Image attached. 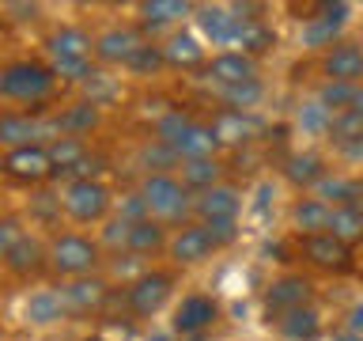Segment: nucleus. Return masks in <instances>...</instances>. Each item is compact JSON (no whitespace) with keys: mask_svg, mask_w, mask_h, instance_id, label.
Wrapping results in <instances>:
<instances>
[{"mask_svg":"<svg viewBox=\"0 0 363 341\" xmlns=\"http://www.w3.org/2000/svg\"><path fill=\"white\" fill-rule=\"evenodd\" d=\"M61 80L50 68V61L38 57H11L0 65V102L4 110H34L50 114V99L57 95Z\"/></svg>","mask_w":363,"mask_h":341,"instance_id":"f257e3e1","label":"nucleus"},{"mask_svg":"<svg viewBox=\"0 0 363 341\" xmlns=\"http://www.w3.org/2000/svg\"><path fill=\"white\" fill-rule=\"evenodd\" d=\"M45 57L61 84H87L95 76V38L79 23H61L45 34Z\"/></svg>","mask_w":363,"mask_h":341,"instance_id":"f03ea898","label":"nucleus"},{"mask_svg":"<svg viewBox=\"0 0 363 341\" xmlns=\"http://www.w3.org/2000/svg\"><path fill=\"white\" fill-rule=\"evenodd\" d=\"M102 266V243L84 232H53L50 250H45V269L57 281H76V277H95Z\"/></svg>","mask_w":363,"mask_h":341,"instance_id":"7ed1b4c3","label":"nucleus"},{"mask_svg":"<svg viewBox=\"0 0 363 341\" xmlns=\"http://www.w3.org/2000/svg\"><path fill=\"white\" fill-rule=\"evenodd\" d=\"M140 197L155 224H186L193 216V193L170 170L167 175H147L140 182Z\"/></svg>","mask_w":363,"mask_h":341,"instance_id":"20e7f679","label":"nucleus"},{"mask_svg":"<svg viewBox=\"0 0 363 341\" xmlns=\"http://www.w3.org/2000/svg\"><path fill=\"white\" fill-rule=\"evenodd\" d=\"M61 209L72 224H102L113 209V190L102 178H76L65 182L61 190Z\"/></svg>","mask_w":363,"mask_h":341,"instance_id":"39448f33","label":"nucleus"},{"mask_svg":"<svg viewBox=\"0 0 363 341\" xmlns=\"http://www.w3.org/2000/svg\"><path fill=\"white\" fill-rule=\"evenodd\" d=\"M57 121L53 114H34V110H0V156L16 152L27 144H53L57 141Z\"/></svg>","mask_w":363,"mask_h":341,"instance_id":"423d86ee","label":"nucleus"},{"mask_svg":"<svg viewBox=\"0 0 363 341\" xmlns=\"http://www.w3.org/2000/svg\"><path fill=\"white\" fill-rule=\"evenodd\" d=\"M0 175L16 186H30L38 190L42 182L53 178V159H50V148L45 144H27V148H16V152H4L0 156Z\"/></svg>","mask_w":363,"mask_h":341,"instance_id":"0eeeda50","label":"nucleus"},{"mask_svg":"<svg viewBox=\"0 0 363 341\" xmlns=\"http://www.w3.org/2000/svg\"><path fill=\"white\" fill-rule=\"evenodd\" d=\"M170 292H174V273L144 269L140 277H133L129 288H125V307H129L136 318H152L155 311H163V303L170 300Z\"/></svg>","mask_w":363,"mask_h":341,"instance_id":"6e6552de","label":"nucleus"},{"mask_svg":"<svg viewBox=\"0 0 363 341\" xmlns=\"http://www.w3.org/2000/svg\"><path fill=\"white\" fill-rule=\"evenodd\" d=\"M348 11H352V4H340V0L337 4H318L314 16L303 19V45L306 50H333L340 42L337 34L348 23Z\"/></svg>","mask_w":363,"mask_h":341,"instance_id":"1a4fd4ad","label":"nucleus"},{"mask_svg":"<svg viewBox=\"0 0 363 341\" xmlns=\"http://www.w3.org/2000/svg\"><path fill=\"white\" fill-rule=\"evenodd\" d=\"M61 300L68 307V315L76 318H87V315H99L110 300V281L106 277H76V281H61Z\"/></svg>","mask_w":363,"mask_h":341,"instance_id":"9d476101","label":"nucleus"},{"mask_svg":"<svg viewBox=\"0 0 363 341\" xmlns=\"http://www.w3.org/2000/svg\"><path fill=\"white\" fill-rule=\"evenodd\" d=\"M144 45H147L144 31L121 23V27H110V31H102L95 38V61L99 65H129Z\"/></svg>","mask_w":363,"mask_h":341,"instance_id":"9b49d317","label":"nucleus"},{"mask_svg":"<svg viewBox=\"0 0 363 341\" xmlns=\"http://www.w3.org/2000/svg\"><path fill=\"white\" fill-rule=\"evenodd\" d=\"M311 300H314L311 277H303V273H288V277H280V281L269 284L265 311H269V318H280L288 311H299V307H311Z\"/></svg>","mask_w":363,"mask_h":341,"instance_id":"f8f14e48","label":"nucleus"},{"mask_svg":"<svg viewBox=\"0 0 363 341\" xmlns=\"http://www.w3.org/2000/svg\"><path fill=\"white\" fill-rule=\"evenodd\" d=\"M204 80L216 87H238V84H250V80H261L257 76V61L254 57H246V53H238V50H220L212 57L208 65L201 68Z\"/></svg>","mask_w":363,"mask_h":341,"instance_id":"ddd939ff","label":"nucleus"},{"mask_svg":"<svg viewBox=\"0 0 363 341\" xmlns=\"http://www.w3.org/2000/svg\"><path fill=\"white\" fill-rule=\"evenodd\" d=\"M238 212H242V193L235 186H223V182L193 197V216L201 224H235Z\"/></svg>","mask_w":363,"mask_h":341,"instance_id":"4468645a","label":"nucleus"},{"mask_svg":"<svg viewBox=\"0 0 363 341\" xmlns=\"http://www.w3.org/2000/svg\"><path fill=\"white\" fill-rule=\"evenodd\" d=\"M167 250L174 258V266H197V261L212 258L220 250V243H216L208 224H186V227H178V235L170 239Z\"/></svg>","mask_w":363,"mask_h":341,"instance_id":"2eb2a0df","label":"nucleus"},{"mask_svg":"<svg viewBox=\"0 0 363 341\" xmlns=\"http://www.w3.org/2000/svg\"><path fill=\"white\" fill-rule=\"evenodd\" d=\"M45 250H50V239L27 232L16 247L8 250V258L0 261V266H4L16 281H30V277H38V273L45 269Z\"/></svg>","mask_w":363,"mask_h":341,"instance_id":"dca6fc26","label":"nucleus"},{"mask_svg":"<svg viewBox=\"0 0 363 341\" xmlns=\"http://www.w3.org/2000/svg\"><path fill=\"white\" fill-rule=\"evenodd\" d=\"M322 72L333 84H363V45L359 42H337L333 50H325L322 57Z\"/></svg>","mask_w":363,"mask_h":341,"instance_id":"f3484780","label":"nucleus"},{"mask_svg":"<svg viewBox=\"0 0 363 341\" xmlns=\"http://www.w3.org/2000/svg\"><path fill=\"white\" fill-rule=\"evenodd\" d=\"M242 23L246 19L235 16V8H223V4H201L197 8V27L212 45H235Z\"/></svg>","mask_w":363,"mask_h":341,"instance_id":"a211bd4d","label":"nucleus"},{"mask_svg":"<svg viewBox=\"0 0 363 341\" xmlns=\"http://www.w3.org/2000/svg\"><path fill=\"white\" fill-rule=\"evenodd\" d=\"M216 318H220V303L212 300V296H186V300L178 303V311H174V334L182 337H197L204 334Z\"/></svg>","mask_w":363,"mask_h":341,"instance_id":"6ab92c4d","label":"nucleus"},{"mask_svg":"<svg viewBox=\"0 0 363 341\" xmlns=\"http://www.w3.org/2000/svg\"><path fill=\"white\" fill-rule=\"evenodd\" d=\"M303 258L311 261V266L318 269H329V273H345L352 266V247H345L340 239L333 235H311V239H303Z\"/></svg>","mask_w":363,"mask_h":341,"instance_id":"aec40b11","label":"nucleus"},{"mask_svg":"<svg viewBox=\"0 0 363 341\" xmlns=\"http://www.w3.org/2000/svg\"><path fill=\"white\" fill-rule=\"evenodd\" d=\"M208 125H212L216 144L220 148H238V144L254 141L257 129H261V121L254 118V114H242V110H220Z\"/></svg>","mask_w":363,"mask_h":341,"instance_id":"412c9836","label":"nucleus"},{"mask_svg":"<svg viewBox=\"0 0 363 341\" xmlns=\"http://www.w3.org/2000/svg\"><path fill=\"white\" fill-rule=\"evenodd\" d=\"M53 121H57V133L61 136H79V141H87V136L102 125V110L95 102L79 99V102H68L65 110H57Z\"/></svg>","mask_w":363,"mask_h":341,"instance_id":"4be33fe9","label":"nucleus"},{"mask_svg":"<svg viewBox=\"0 0 363 341\" xmlns=\"http://www.w3.org/2000/svg\"><path fill=\"white\" fill-rule=\"evenodd\" d=\"M163 57H167V68H182V72H193V68H204L208 65V53L197 34L189 31H174L170 38L163 42Z\"/></svg>","mask_w":363,"mask_h":341,"instance_id":"5701e85b","label":"nucleus"},{"mask_svg":"<svg viewBox=\"0 0 363 341\" xmlns=\"http://www.w3.org/2000/svg\"><path fill=\"white\" fill-rule=\"evenodd\" d=\"M23 315H27L30 326H42V330L65 323V318H68V307H65V300H61V288H34V292L27 296V303H23Z\"/></svg>","mask_w":363,"mask_h":341,"instance_id":"b1692460","label":"nucleus"},{"mask_svg":"<svg viewBox=\"0 0 363 341\" xmlns=\"http://www.w3.org/2000/svg\"><path fill=\"white\" fill-rule=\"evenodd\" d=\"M291 224H295V232H299L303 239L325 235L329 224H333V209H329L322 197H299L291 205Z\"/></svg>","mask_w":363,"mask_h":341,"instance_id":"393cba45","label":"nucleus"},{"mask_svg":"<svg viewBox=\"0 0 363 341\" xmlns=\"http://www.w3.org/2000/svg\"><path fill=\"white\" fill-rule=\"evenodd\" d=\"M325 175H329L325 159L318 152H295V156H288V163H284V178L299 190H314Z\"/></svg>","mask_w":363,"mask_h":341,"instance_id":"a878e982","label":"nucleus"},{"mask_svg":"<svg viewBox=\"0 0 363 341\" xmlns=\"http://www.w3.org/2000/svg\"><path fill=\"white\" fill-rule=\"evenodd\" d=\"M45 148H50V159H53V178H65V182L91 156V144L79 141V136H57V141L45 144Z\"/></svg>","mask_w":363,"mask_h":341,"instance_id":"bb28decb","label":"nucleus"},{"mask_svg":"<svg viewBox=\"0 0 363 341\" xmlns=\"http://www.w3.org/2000/svg\"><path fill=\"white\" fill-rule=\"evenodd\" d=\"M216 133L208 121H193L186 133H182V141L174 144V156L182 159V163H189V159H212L216 156Z\"/></svg>","mask_w":363,"mask_h":341,"instance_id":"cd10ccee","label":"nucleus"},{"mask_svg":"<svg viewBox=\"0 0 363 341\" xmlns=\"http://www.w3.org/2000/svg\"><path fill=\"white\" fill-rule=\"evenodd\" d=\"M314 197H322L329 209H348V205L363 201V186L356 178H340V175H325L314 186Z\"/></svg>","mask_w":363,"mask_h":341,"instance_id":"c85d7f7f","label":"nucleus"},{"mask_svg":"<svg viewBox=\"0 0 363 341\" xmlns=\"http://www.w3.org/2000/svg\"><path fill=\"white\" fill-rule=\"evenodd\" d=\"M140 11V23L144 27H167V23H182L186 16H197V8L186 4V0H147V4L136 8Z\"/></svg>","mask_w":363,"mask_h":341,"instance_id":"c756f323","label":"nucleus"},{"mask_svg":"<svg viewBox=\"0 0 363 341\" xmlns=\"http://www.w3.org/2000/svg\"><path fill=\"white\" fill-rule=\"evenodd\" d=\"M277 330H280V337H288V341H314L322 334V318H318L314 307H299V311L280 315Z\"/></svg>","mask_w":363,"mask_h":341,"instance_id":"7c9ffc66","label":"nucleus"},{"mask_svg":"<svg viewBox=\"0 0 363 341\" xmlns=\"http://www.w3.org/2000/svg\"><path fill=\"white\" fill-rule=\"evenodd\" d=\"M220 178H223V167H220V159H189V163H182V186H186L193 197L204 190H212V186H220Z\"/></svg>","mask_w":363,"mask_h":341,"instance_id":"2f4dec72","label":"nucleus"},{"mask_svg":"<svg viewBox=\"0 0 363 341\" xmlns=\"http://www.w3.org/2000/svg\"><path fill=\"white\" fill-rule=\"evenodd\" d=\"M235 45H238V53H246V57H254V61H257L261 53H269L272 45H277V31H272L261 16H254V19L242 23V31H238V42H235Z\"/></svg>","mask_w":363,"mask_h":341,"instance_id":"473e14b6","label":"nucleus"},{"mask_svg":"<svg viewBox=\"0 0 363 341\" xmlns=\"http://www.w3.org/2000/svg\"><path fill=\"white\" fill-rule=\"evenodd\" d=\"M163 247H170V239H167V232H163V224H155V220H140V224H133L129 227V254H136V258H152V254H159Z\"/></svg>","mask_w":363,"mask_h":341,"instance_id":"72a5a7b5","label":"nucleus"},{"mask_svg":"<svg viewBox=\"0 0 363 341\" xmlns=\"http://www.w3.org/2000/svg\"><path fill=\"white\" fill-rule=\"evenodd\" d=\"M329 141L340 144L348 156L363 152V114H356V110L333 114V125H329Z\"/></svg>","mask_w":363,"mask_h":341,"instance_id":"f704fd0d","label":"nucleus"},{"mask_svg":"<svg viewBox=\"0 0 363 341\" xmlns=\"http://www.w3.org/2000/svg\"><path fill=\"white\" fill-rule=\"evenodd\" d=\"M189 125H193V118H189L186 110H182V107H170V110H163V114H159V118L152 121V141L174 148Z\"/></svg>","mask_w":363,"mask_h":341,"instance_id":"c9c22d12","label":"nucleus"},{"mask_svg":"<svg viewBox=\"0 0 363 341\" xmlns=\"http://www.w3.org/2000/svg\"><path fill=\"white\" fill-rule=\"evenodd\" d=\"M329 235L340 239L345 247H356V243H363V205L333 209V224H329Z\"/></svg>","mask_w":363,"mask_h":341,"instance_id":"e433bc0d","label":"nucleus"},{"mask_svg":"<svg viewBox=\"0 0 363 341\" xmlns=\"http://www.w3.org/2000/svg\"><path fill=\"white\" fill-rule=\"evenodd\" d=\"M220 99H223V110L250 114L261 99H265V84H261V80H250V84H238V87H223Z\"/></svg>","mask_w":363,"mask_h":341,"instance_id":"4c0bfd02","label":"nucleus"},{"mask_svg":"<svg viewBox=\"0 0 363 341\" xmlns=\"http://www.w3.org/2000/svg\"><path fill=\"white\" fill-rule=\"evenodd\" d=\"M352 99H356V87L352 84H333V80H325V84L318 87V102H322L329 114L352 110Z\"/></svg>","mask_w":363,"mask_h":341,"instance_id":"58836bf2","label":"nucleus"},{"mask_svg":"<svg viewBox=\"0 0 363 341\" xmlns=\"http://www.w3.org/2000/svg\"><path fill=\"white\" fill-rule=\"evenodd\" d=\"M295 121H299V129L303 133H314V136H329V125H333V114H329L325 107H322V102H303V107H299V118H295Z\"/></svg>","mask_w":363,"mask_h":341,"instance_id":"ea45409f","label":"nucleus"},{"mask_svg":"<svg viewBox=\"0 0 363 341\" xmlns=\"http://www.w3.org/2000/svg\"><path fill=\"white\" fill-rule=\"evenodd\" d=\"M125 68H129V72H133V76H155V72H163V68H167V57H163V45H152V42H147V45H144V50H140V53H136V57H133V61H129V65H125Z\"/></svg>","mask_w":363,"mask_h":341,"instance_id":"a19ab883","label":"nucleus"},{"mask_svg":"<svg viewBox=\"0 0 363 341\" xmlns=\"http://www.w3.org/2000/svg\"><path fill=\"white\" fill-rule=\"evenodd\" d=\"M27 235V227H23V220L16 212H0V261L8 258V250L19 243V239Z\"/></svg>","mask_w":363,"mask_h":341,"instance_id":"79ce46f5","label":"nucleus"},{"mask_svg":"<svg viewBox=\"0 0 363 341\" xmlns=\"http://www.w3.org/2000/svg\"><path fill=\"white\" fill-rule=\"evenodd\" d=\"M84 87H87V102H95V107H99V110H102V107H106V102H110L113 95H118V84H113V80H110V76H102V72H99V68H95V76H91V80H87V84H84Z\"/></svg>","mask_w":363,"mask_h":341,"instance_id":"37998d69","label":"nucleus"},{"mask_svg":"<svg viewBox=\"0 0 363 341\" xmlns=\"http://www.w3.org/2000/svg\"><path fill=\"white\" fill-rule=\"evenodd\" d=\"M129 220H121V216H118V220H110L106 224V239H102V243H106V247H129Z\"/></svg>","mask_w":363,"mask_h":341,"instance_id":"c03bdc74","label":"nucleus"},{"mask_svg":"<svg viewBox=\"0 0 363 341\" xmlns=\"http://www.w3.org/2000/svg\"><path fill=\"white\" fill-rule=\"evenodd\" d=\"M4 11H8V19H16V23L38 19V4H4Z\"/></svg>","mask_w":363,"mask_h":341,"instance_id":"a18cd8bd","label":"nucleus"},{"mask_svg":"<svg viewBox=\"0 0 363 341\" xmlns=\"http://www.w3.org/2000/svg\"><path fill=\"white\" fill-rule=\"evenodd\" d=\"M363 330V307H352V315H348V334H359Z\"/></svg>","mask_w":363,"mask_h":341,"instance_id":"49530a36","label":"nucleus"},{"mask_svg":"<svg viewBox=\"0 0 363 341\" xmlns=\"http://www.w3.org/2000/svg\"><path fill=\"white\" fill-rule=\"evenodd\" d=\"M352 110H356V114H363V84L356 87V99H352Z\"/></svg>","mask_w":363,"mask_h":341,"instance_id":"de8ad7c7","label":"nucleus"},{"mask_svg":"<svg viewBox=\"0 0 363 341\" xmlns=\"http://www.w3.org/2000/svg\"><path fill=\"white\" fill-rule=\"evenodd\" d=\"M333 341H363V334H337Z\"/></svg>","mask_w":363,"mask_h":341,"instance_id":"09e8293b","label":"nucleus"},{"mask_svg":"<svg viewBox=\"0 0 363 341\" xmlns=\"http://www.w3.org/2000/svg\"><path fill=\"white\" fill-rule=\"evenodd\" d=\"M155 341H167V337H155Z\"/></svg>","mask_w":363,"mask_h":341,"instance_id":"8fccbe9b","label":"nucleus"}]
</instances>
